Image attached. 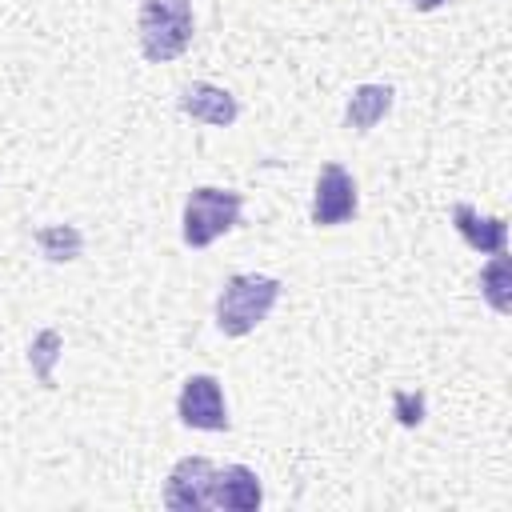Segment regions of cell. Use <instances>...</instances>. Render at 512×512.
Segmentation results:
<instances>
[{
  "mask_svg": "<svg viewBox=\"0 0 512 512\" xmlns=\"http://www.w3.org/2000/svg\"><path fill=\"white\" fill-rule=\"evenodd\" d=\"M392 416H396L404 428H416V424L424 420V392L396 388V392H392Z\"/></svg>",
  "mask_w": 512,
  "mask_h": 512,
  "instance_id": "cell-14",
  "label": "cell"
},
{
  "mask_svg": "<svg viewBox=\"0 0 512 512\" xmlns=\"http://www.w3.org/2000/svg\"><path fill=\"white\" fill-rule=\"evenodd\" d=\"M356 212H360V188H356L352 172L340 160L320 164L316 188H312V204H308L312 224L316 228H336V224L356 220Z\"/></svg>",
  "mask_w": 512,
  "mask_h": 512,
  "instance_id": "cell-4",
  "label": "cell"
},
{
  "mask_svg": "<svg viewBox=\"0 0 512 512\" xmlns=\"http://www.w3.org/2000/svg\"><path fill=\"white\" fill-rule=\"evenodd\" d=\"M192 32H196L192 0H140L136 40L148 64H172L176 56H184L192 44Z\"/></svg>",
  "mask_w": 512,
  "mask_h": 512,
  "instance_id": "cell-2",
  "label": "cell"
},
{
  "mask_svg": "<svg viewBox=\"0 0 512 512\" xmlns=\"http://www.w3.org/2000/svg\"><path fill=\"white\" fill-rule=\"evenodd\" d=\"M64 356V336L56 328H40L28 344V368L44 388H56V364Z\"/></svg>",
  "mask_w": 512,
  "mask_h": 512,
  "instance_id": "cell-13",
  "label": "cell"
},
{
  "mask_svg": "<svg viewBox=\"0 0 512 512\" xmlns=\"http://www.w3.org/2000/svg\"><path fill=\"white\" fill-rule=\"evenodd\" d=\"M176 104H180V112H184L188 120H196V124H204V128H232V124L240 120V100H236L228 88L208 84V80L184 84L180 96H176Z\"/></svg>",
  "mask_w": 512,
  "mask_h": 512,
  "instance_id": "cell-7",
  "label": "cell"
},
{
  "mask_svg": "<svg viewBox=\"0 0 512 512\" xmlns=\"http://www.w3.org/2000/svg\"><path fill=\"white\" fill-rule=\"evenodd\" d=\"M452 228L460 232V240L480 252V256H492V252H504L508 248V220L504 216H480L472 204H452Z\"/></svg>",
  "mask_w": 512,
  "mask_h": 512,
  "instance_id": "cell-9",
  "label": "cell"
},
{
  "mask_svg": "<svg viewBox=\"0 0 512 512\" xmlns=\"http://www.w3.org/2000/svg\"><path fill=\"white\" fill-rule=\"evenodd\" d=\"M440 4H444V0H412V8H416V12H436Z\"/></svg>",
  "mask_w": 512,
  "mask_h": 512,
  "instance_id": "cell-15",
  "label": "cell"
},
{
  "mask_svg": "<svg viewBox=\"0 0 512 512\" xmlns=\"http://www.w3.org/2000/svg\"><path fill=\"white\" fill-rule=\"evenodd\" d=\"M36 248L52 264H72L84 252V232L76 224H44L36 228Z\"/></svg>",
  "mask_w": 512,
  "mask_h": 512,
  "instance_id": "cell-12",
  "label": "cell"
},
{
  "mask_svg": "<svg viewBox=\"0 0 512 512\" xmlns=\"http://www.w3.org/2000/svg\"><path fill=\"white\" fill-rule=\"evenodd\" d=\"M476 288H480L484 304L496 316H508L512 312V260H508V252H492L488 256V264L476 276Z\"/></svg>",
  "mask_w": 512,
  "mask_h": 512,
  "instance_id": "cell-11",
  "label": "cell"
},
{
  "mask_svg": "<svg viewBox=\"0 0 512 512\" xmlns=\"http://www.w3.org/2000/svg\"><path fill=\"white\" fill-rule=\"evenodd\" d=\"M264 504V488L260 476L248 464H216L212 472V508L224 512H256Z\"/></svg>",
  "mask_w": 512,
  "mask_h": 512,
  "instance_id": "cell-8",
  "label": "cell"
},
{
  "mask_svg": "<svg viewBox=\"0 0 512 512\" xmlns=\"http://www.w3.org/2000/svg\"><path fill=\"white\" fill-rule=\"evenodd\" d=\"M176 420L196 432H228V400L212 372H192L176 392Z\"/></svg>",
  "mask_w": 512,
  "mask_h": 512,
  "instance_id": "cell-5",
  "label": "cell"
},
{
  "mask_svg": "<svg viewBox=\"0 0 512 512\" xmlns=\"http://www.w3.org/2000/svg\"><path fill=\"white\" fill-rule=\"evenodd\" d=\"M284 284L276 276H264V272H236L220 284L216 292V304H212V320H216V332L228 336V340H240L248 332H256L276 300H280Z\"/></svg>",
  "mask_w": 512,
  "mask_h": 512,
  "instance_id": "cell-1",
  "label": "cell"
},
{
  "mask_svg": "<svg viewBox=\"0 0 512 512\" xmlns=\"http://www.w3.org/2000/svg\"><path fill=\"white\" fill-rule=\"evenodd\" d=\"M212 472L208 456H180L164 480V508L172 512H200L212 508Z\"/></svg>",
  "mask_w": 512,
  "mask_h": 512,
  "instance_id": "cell-6",
  "label": "cell"
},
{
  "mask_svg": "<svg viewBox=\"0 0 512 512\" xmlns=\"http://www.w3.org/2000/svg\"><path fill=\"white\" fill-rule=\"evenodd\" d=\"M244 212V196L236 188H220V184H200L184 196V212H180V240L188 248H208L216 244L224 232H232L240 224Z\"/></svg>",
  "mask_w": 512,
  "mask_h": 512,
  "instance_id": "cell-3",
  "label": "cell"
},
{
  "mask_svg": "<svg viewBox=\"0 0 512 512\" xmlns=\"http://www.w3.org/2000/svg\"><path fill=\"white\" fill-rule=\"evenodd\" d=\"M396 104V88L392 84H356L344 100V128L348 132H372Z\"/></svg>",
  "mask_w": 512,
  "mask_h": 512,
  "instance_id": "cell-10",
  "label": "cell"
}]
</instances>
